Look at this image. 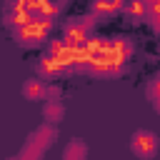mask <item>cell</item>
<instances>
[{
    "instance_id": "1",
    "label": "cell",
    "mask_w": 160,
    "mask_h": 160,
    "mask_svg": "<svg viewBox=\"0 0 160 160\" xmlns=\"http://www.w3.org/2000/svg\"><path fill=\"white\" fill-rule=\"evenodd\" d=\"M132 55V45L125 40V38H115L110 40V45L98 52L90 62H88V70L98 78H112V75H120L122 72V65L128 62V58Z\"/></svg>"
},
{
    "instance_id": "2",
    "label": "cell",
    "mask_w": 160,
    "mask_h": 160,
    "mask_svg": "<svg viewBox=\"0 0 160 160\" xmlns=\"http://www.w3.org/2000/svg\"><path fill=\"white\" fill-rule=\"evenodd\" d=\"M50 30H52V20L32 15V20H28V22L20 25V28H15V40H18L20 45H38V42L48 40Z\"/></svg>"
},
{
    "instance_id": "3",
    "label": "cell",
    "mask_w": 160,
    "mask_h": 160,
    "mask_svg": "<svg viewBox=\"0 0 160 160\" xmlns=\"http://www.w3.org/2000/svg\"><path fill=\"white\" fill-rule=\"evenodd\" d=\"M55 138H58V132H55V125L52 122L40 125L38 130L30 132V138H28V142H25V148H22V152L18 158H42L45 150L52 145Z\"/></svg>"
},
{
    "instance_id": "4",
    "label": "cell",
    "mask_w": 160,
    "mask_h": 160,
    "mask_svg": "<svg viewBox=\"0 0 160 160\" xmlns=\"http://www.w3.org/2000/svg\"><path fill=\"white\" fill-rule=\"evenodd\" d=\"M158 135L152 132V130H135L132 132V138H130V150H132V155L135 158H152L155 152H158Z\"/></svg>"
},
{
    "instance_id": "5",
    "label": "cell",
    "mask_w": 160,
    "mask_h": 160,
    "mask_svg": "<svg viewBox=\"0 0 160 160\" xmlns=\"http://www.w3.org/2000/svg\"><path fill=\"white\" fill-rule=\"evenodd\" d=\"M90 28H92V20L85 18V20H72L65 25L62 30V40L68 45H75V48H82L88 40H90Z\"/></svg>"
},
{
    "instance_id": "6",
    "label": "cell",
    "mask_w": 160,
    "mask_h": 160,
    "mask_svg": "<svg viewBox=\"0 0 160 160\" xmlns=\"http://www.w3.org/2000/svg\"><path fill=\"white\" fill-rule=\"evenodd\" d=\"M48 82L42 78H30L22 82V98L30 100V102H40V100H48Z\"/></svg>"
},
{
    "instance_id": "7",
    "label": "cell",
    "mask_w": 160,
    "mask_h": 160,
    "mask_svg": "<svg viewBox=\"0 0 160 160\" xmlns=\"http://www.w3.org/2000/svg\"><path fill=\"white\" fill-rule=\"evenodd\" d=\"M65 72V65L58 60V58H52V55H48V58H42L40 62H38V75L42 78V80H55V78H60Z\"/></svg>"
},
{
    "instance_id": "8",
    "label": "cell",
    "mask_w": 160,
    "mask_h": 160,
    "mask_svg": "<svg viewBox=\"0 0 160 160\" xmlns=\"http://www.w3.org/2000/svg\"><path fill=\"white\" fill-rule=\"evenodd\" d=\"M122 12H125L130 20L140 22V20H145V18L150 15V2H148V0H128L125 8H122Z\"/></svg>"
},
{
    "instance_id": "9",
    "label": "cell",
    "mask_w": 160,
    "mask_h": 160,
    "mask_svg": "<svg viewBox=\"0 0 160 160\" xmlns=\"http://www.w3.org/2000/svg\"><path fill=\"white\" fill-rule=\"evenodd\" d=\"M128 0H92V12L95 15H115L125 8Z\"/></svg>"
},
{
    "instance_id": "10",
    "label": "cell",
    "mask_w": 160,
    "mask_h": 160,
    "mask_svg": "<svg viewBox=\"0 0 160 160\" xmlns=\"http://www.w3.org/2000/svg\"><path fill=\"white\" fill-rule=\"evenodd\" d=\"M62 115H65V108H62L60 100H48V102H45V108H42V118H45V122L58 125V122H62Z\"/></svg>"
},
{
    "instance_id": "11",
    "label": "cell",
    "mask_w": 160,
    "mask_h": 160,
    "mask_svg": "<svg viewBox=\"0 0 160 160\" xmlns=\"http://www.w3.org/2000/svg\"><path fill=\"white\" fill-rule=\"evenodd\" d=\"M85 155H88V145H85L80 138H75V140H72V142H70V145L62 150V158H65V160H72V158L82 160Z\"/></svg>"
},
{
    "instance_id": "12",
    "label": "cell",
    "mask_w": 160,
    "mask_h": 160,
    "mask_svg": "<svg viewBox=\"0 0 160 160\" xmlns=\"http://www.w3.org/2000/svg\"><path fill=\"white\" fill-rule=\"evenodd\" d=\"M60 8H62V0H48V2H42V5L35 10V15H38V18H48V20H52V18L60 12Z\"/></svg>"
},
{
    "instance_id": "13",
    "label": "cell",
    "mask_w": 160,
    "mask_h": 160,
    "mask_svg": "<svg viewBox=\"0 0 160 160\" xmlns=\"http://www.w3.org/2000/svg\"><path fill=\"white\" fill-rule=\"evenodd\" d=\"M108 45H110V40H108V38H90L82 48L90 52V58H95V55H98V52H102Z\"/></svg>"
},
{
    "instance_id": "14",
    "label": "cell",
    "mask_w": 160,
    "mask_h": 160,
    "mask_svg": "<svg viewBox=\"0 0 160 160\" xmlns=\"http://www.w3.org/2000/svg\"><path fill=\"white\" fill-rule=\"evenodd\" d=\"M148 95H150V100H152V108H155V110H160V75H158V78L150 82Z\"/></svg>"
},
{
    "instance_id": "15",
    "label": "cell",
    "mask_w": 160,
    "mask_h": 160,
    "mask_svg": "<svg viewBox=\"0 0 160 160\" xmlns=\"http://www.w3.org/2000/svg\"><path fill=\"white\" fill-rule=\"evenodd\" d=\"M150 22H152V28L155 30H160V2H155V5H150Z\"/></svg>"
},
{
    "instance_id": "16",
    "label": "cell",
    "mask_w": 160,
    "mask_h": 160,
    "mask_svg": "<svg viewBox=\"0 0 160 160\" xmlns=\"http://www.w3.org/2000/svg\"><path fill=\"white\" fill-rule=\"evenodd\" d=\"M48 100H60V88L58 85H50L48 88Z\"/></svg>"
},
{
    "instance_id": "17",
    "label": "cell",
    "mask_w": 160,
    "mask_h": 160,
    "mask_svg": "<svg viewBox=\"0 0 160 160\" xmlns=\"http://www.w3.org/2000/svg\"><path fill=\"white\" fill-rule=\"evenodd\" d=\"M148 2H150V5H155V2H160V0H148Z\"/></svg>"
},
{
    "instance_id": "18",
    "label": "cell",
    "mask_w": 160,
    "mask_h": 160,
    "mask_svg": "<svg viewBox=\"0 0 160 160\" xmlns=\"http://www.w3.org/2000/svg\"><path fill=\"white\" fill-rule=\"evenodd\" d=\"M158 115H160V110H158Z\"/></svg>"
}]
</instances>
